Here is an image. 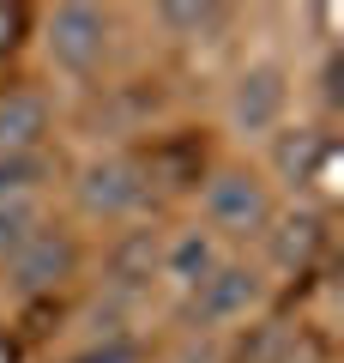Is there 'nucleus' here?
Instances as JSON below:
<instances>
[{"label": "nucleus", "instance_id": "4", "mask_svg": "<svg viewBox=\"0 0 344 363\" xmlns=\"http://www.w3.org/2000/svg\"><path fill=\"white\" fill-rule=\"evenodd\" d=\"M42 55H49L55 73L67 79H85L103 67L109 55V13L103 6H85V0H67L42 18Z\"/></svg>", "mask_w": 344, "mask_h": 363}, {"label": "nucleus", "instance_id": "1", "mask_svg": "<svg viewBox=\"0 0 344 363\" xmlns=\"http://www.w3.org/2000/svg\"><path fill=\"white\" fill-rule=\"evenodd\" d=\"M73 200L85 218L97 224H121L151 200V169L127 152H97L73 169Z\"/></svg>", "mask_w": 344, "mask_h": 363}, {"label": "nucleus", "instance_id": "9", "mask_svg": "<svg viewBox=\"0 0 344 363\" xmlns=\"http://www.w3.org/2000/svg\"><path fill=\"white\" fill-rule=\"evenodd\" d=\"M332 157V133L326 128H290L284 121L278 133H272V169H278V182H290V188H308V182H320V169H326Z\"/></svg>", "mask_w": 344, "mask_h": 363}, {"label": "nucleus", "instance_id": "3", "mask_svg": "<svg viewBox=\"0 0 344 363\" xmlns=\"http://www.w3.org/2000/svg\"><path fill=\"white\" fill-rule=\"evenodd\" d=\"M290 116V67L284 61H248L224 97V128L236 140H272Z\"/></svg>", "mask_w": 344, "mask_h": 363}, {"label": "nucleus", "instance_id": "12", "mask_svg": "<svg viewBox=\"0 0 344 363\" xmlns=\"http://www.w3.org/2000/svg\"><path fill=\"white\" fill-rule=\"evenodd\" d=\"M229 6H212V0H169V6H157V25L176 30V37H212V30H224Z\"/></svg>", "mask_w": 344, "mask_h": 363}, {"label": "nucleus", "instance_id": "14", "mask_svg": "<svg viewBox=\"0 0 344 363\" xmlns=\"http://www.w3.org/2000/svg\"><path fill=\"white\" fill-rule=\"evenodd\" d=\"M55 363H139V351L121 333H97V339H85L79 351H67V357H55Z\"/></svg>", "mask_w": 344, "mask_h": 363}, {"label": "nucleus", "instance_id": "5", "mask_svg": "<svg viewBox=\"0 0 344 363\" xmlns=\"http://www.w3.org/2000/svg\"><path fill=\"white\" fill-rule=\"evenodd\" d=\"M260 291H266L260 267L224 255V260L200 279V285L181 297V315H188V327H229V321H242V315L260 303Z\"/></svg>", "mask_w": 344, "mask_h": 363}, {"label": "nucleus", "instance_id": "7", "mask_svg": "<svg viewBox=\"0 0 344 363\" xmlns=\"http://www.w3.org/2000/svg\"><path fill=\"white\" fill-rule=\"evenodd\" d=\"M217 260H224V242H217L205 224H181V230L157 236V279H164L176 297H188Z\"/></svg>", "mask_w": 344, "mask_h": 363}, {"label": "nucleus", "instance_id": "10", "mask_svg": "<svg viewBox=\"0 0 344 363\" xmlns=\"http://www.w3.org/2000/svg\"><path fill=\"white\" fill-rule=\"evenodd\" d=\"M320 212H308V206H296V212H284V218H272L266 224V248H272V260L278 267H308L314 260V248H320Z\"/></svg>", "mask_w": 344, "mask_h": 363}, {"label": "nucleus", "instance_id": "6", "mask_svg": "<svg viewBox=\"0 0 344 363\" xmlns=\"http://www.w3.org/2000/svg\"><path fill=\"white\" fill-rule=\"evenodd\" d=\"M73 267H79L73 236L42 224V230L30 236V242L18 248V255L6 260L0 272H6V291H13V297H42V291H55L61 279H73Z\"/></svg>", "mask_w": 344, "mask_h": 363}, {"label": "nucleus", "instance_id": "15", "mask_svg": "<svg viewBox=\"0 0 344 363\" xmlns=\"http://www.w3.org/2000/svg\"><path fill=\"white\" fill-rule=\"evenodd\" d=\"M6 30H13V6H0V49H6Z\"/></svg>", "mask_w": 344, "mask_h": 363}, {"label": "nucleus", "instance_id": "13", "mask_svg": "<svg viewBox=\"0 0 344 363\" xmlns=\"http://www.w3.org/2000/svg\"><path fill=\"white\" fill-rule=\"evenodd\" d=\"M49 164L42 157H0V200H18V194H37Z\"/></svg>", "mask_w": 344, "mask_h": 363}, {"label": "nucleus", "instance_id": "11", "mask_svg": "<svg viewBox=\"0 0 344 363\" xmlns=\"http://www.w3.org/2000/svg\"><path fill=\"white\" fill-rule=\"evenodd\" d=\"M42 230V194H18V200H0V267Z\"/></svg>", "mask_w": 344, "mask_h": 363}, {"label": "nucleus", "instance_id": "8", "mask_svg": "<svg viewBox=\"0 0 344 363\" xmlns=\"http://www.w3.org/2000/svg\"><path fill=\"white\" fill-rule=\"evenodd\" d=\"M49 140V97L30 85L0 91V157H37Z\"/></svg>", "mask_w": 344, "mask_h": 363}, {"label": "nucleus", "instance_id": "2", "mask_svg": "<svg viewBox=\"0 0 344 363\" xmlns=\"http://www.w3.org/2000/svg\"><path fill=\"white\" fill-rule=\"evenodd\" d=\"M200 218L212 236H266V224L278 218V206H272V182L260 176V169H212V182H205L200 194Z\"/></svg>", "mask_w": 344, "mask_h": 363}]
</instances>
